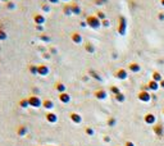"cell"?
<instances>
[{"label": "cell", "mask_w": 164, "mask_h": 146, "mask_svg": "<svg viewBox=\"0 0 164 146\" xmlns=\"http://www.w3.org/2000/svg\"><path fill=\"white\" fill-rule=\"evenodd\" d=\"M24 132H27V129L23 126H21V128L18 129V135H24Z\"/></svg>", "instance_id": "obj_31"}, {"label": "cell", "mask_w": 164, "mask_h": 146, "mask_svg": "<svg viewBox=\"0 0 164 146\" xmlns=\"http://www.w3.org/2000/svg\"><path fill=\"white\" fill-rule=\"evenodd\" d=\"M0 2H3V3H7V2H9V0H0Z\"/></svg>", "instance_id": "obj_40"}, {"label": "cell", "mask_w": 164, "mask_h": 146, "mask_svg": "<svg viewBox=\"0 0 164 146\" xmlns=\"http://www.w3.org/2000/svg\"><path fill=\"white\" fill-rule=\"evenodd\" d=\"M46 119L49 122H57V115L55 114H53V113H49V114H46Z\"/></svg>", "instance_id": "obj_15"}, {"label": "cell", "mask_w": 164, "mask_h": 146, "mask_svg": "<svg viewBox=\"0 0 164 146\" xmlns=\"http://www.w3.org/2000/svg\"><path fill=\"white\" fill-rule=\"evenodd\" d=\"M95 16H96L100 21H104V19H106V16H105V13L103 12V10H98L96 12V14H95Z\"/></svg>", "instance_id": "obj_16"}, {"label": "cell", "mask_w": 164, "mask_h": 146, "mask_svg": "<svg viewBox=\"0 0 164 146\" xmlns=\"http://www.w3.org/2000/svg\"><path fill=\"white\" fill-rule=\"evenodd\" d=\"M115 76H117L118 78H120V79H125V78L127 77V72H126L125 69H119V71H117Z\"/></svg>", "instance_id": "obj_10"}, {"label": "cell", "mask_w": 164, "mask_h": 146, "mask_svg": "<svg viewBox=\"0 0 164 146\" xmlns=\"http://www.w3.org/2000/svg\"><path fill=\"white\" fill-rule=\"evenodd\" d=\"M95 95H96V98H98V99H104L106 94H105V91L99 90V91H96V94H95Z\"/></svg>", "instance_id": "obj_23"}, {"label": "cell", "mask_w": 164, "mask_h": 146, "mask_svg": "<svg viewBox=\"0 0 164 146\" xmlns=\"http://www.w3.org/2000/svg\"><path fill=\"white\" fill-rule=\"evenodd\" d=\"M158 86H159V85H158L155 81H151V82L149 83V88H151V90H156V88H158Z\"/></svg>", "instance_id": "obj_26"}, {"label": "cell", "mask_w": 164, "mask_h": 146, "mask_svg": "<svg viewBox=\"0 0 164 146\" xmlns=\"http://www.w3.org/2000/svg\"><path fill=\"white\" fill-rule=\"evenodd\" d=\"M160 85H161V87H164V81H161V83H160Z\"/></svg>", "instance_id": "obj_41"}, {"label": "cell", "mask_w": 164, "mask_h": 146, "mask_svg": "<svg viewBox=\"0 0 164 146\" xmlns=\"http://www.w3.org/2000/svg\"><path fill=\"white\" fill-rule=\"evenodd\" d=\"M71 119L73 122H76V123H79L81 122V117L78 115V114H76V113H72L71 114Z\"/></svg>", "instance_id": "obj_19"}, {"label": "cell", "mask_w": 164, "mask_h": 146, "mask_svg": "<svg viewBox=\"0 0 164 146\" xmlns=\"http://www.w3.org/2000/svg\"><path fill=\"white\" fill-rule=\"evenodd\" d=\"M44 105H45V108H48V109H51V108H53V103H51L50 100H45V101H44Z\"/></svg>", "instance_id": "obj_27"}, {"label": "cell", "mask_w": 164, "mask_h": 146, "mask_svg": "<svg viewBox=\"0 0 164 146\" xmlns=\"http://www.w3.org/2000/svg\"><path fill=\"white\" fill-rule=\"evenodd\" d=\"M86 132H87L89 135H92V129H91V128H87V129H86Z\"/></svg>", "instance_id": "obj_37"}, {"label": "cell", "mask_w": 164, "mask_h": 146, "mask_svg": "<svg viewBox=\"0 0 164 146\" xmlns=\"http://www.w3.org/2000/svg\"><path fill=\"white\" fill-rule=\"evenodd\" d=\"M94 3H95V5H104V4H106L108 3V0H94Z\"/></svg>", "instance_id": "obj_25"}, {"label": "cell", "mask_w": 164, "mask_h": 146, "mask_svg": "<svg viewBox=\"0 0 164 146\" xmlns=\"http://www.w3.org/2000/svg\"><path fill=\"white\" fill-rule=\"evenodd\" d=\"M59 100L62 103H68V101H69V95L65 94V92H62V94L59 95Z\"/></svg>", "instance_id": "obj_12"}, {"label": "cell", "mask_w": 164, "mask_h": 146, "mask_svg": "<svg viewBox=\"0 0 164 146\" xmlns=\"http://www.w3.org/2000/svg\"><path fill=\"white\" fill-rule=\"evenodd\" d=\"M38 38L41 40V41H44V43H50V41H51V37H50L49 35H45V33H44V35H40Z\"/></svg>", "instance_id": "obj_14"}, {"label": "cell", "mask_w": 164, "mask_h": 146, "mask_svg": "<svg viewBox=\"0 0 164 146\" xmlns=\"http://www.w3.org/2000/svg\"><path fill=\"white\" fill-rule=\"evenodd\" d=\"M30 72H31V73H33V74H36V73H37V67H36V65H33V64H31V65H30Z\"/></svg>", "instance_id": "obj_28"}, {"label": "cell", "mask_w": 164, "mask_h": 146, "mask_svg": "<svg viewBox=\"0 0 164 146\" xmlns=\"http://www.w3.org/2000/svg\"><path fill=\"white\" fill-rule=\"evenodd\" d=\"M159 3H160V5H163V7H164V0H160Z\"/></svg>", "instance_id": "obj_38"}, {"label": "cell", "mask_w": 164, "mask_h": 146, "mask_svg": "<svg viewBox=\"0 0 164 146\" xmlns=\"http://www.w3.org/2000/svg\"><path fill=\"white\" fill-rule=\"evenodd\" d=\"M63 14L69 17V16H73L72 14V8H71V3H65L63 5Z\"/></svg>", "instance_id": "obj_6"}, {"label": "cell", "mask_w": 164, "mask_h": 146, "mask_svg": "<svg viewBox=\"0 0 164 146\" xmlns=\"http://www.w3.org/2000/svg\"><path fill=\"white\" fill-rule=\"evenodd\" d=\"M139 99H140V100H142V101H149V100H150V95H149V92H145V91L140 92V94H139Z\"/></svg>", "instance_id": "obj_9"}, {"label": "cell", "mask_w": 164, "mask_h": 146, "mask_svg": "<svg viewBox=\"0 0 164 146\" xmlns=\"http://www.w3.org/2000/svg\"><path fill=\"white\" fill-rule=\"evenodd\" d=\"M115 96H117V100H118V101H123V100H125V96H123V94H120V92H119L118 95H115Z\"/></svg>", "instance_id": "obj_32"}, {"label": "cell", "mask_w": 164, "mask_h": 146, "mask_svg": "<svg viewBox=\"0 0 164 146\" xmlns=\"http://www.w3.org/2000/svg\"><path fill=\"white\" fill-rule=\"evenodd\" d=\"M117 31L120 36H125L127 32V19L125 16H119L118 18V26H117Z\"/></svg>", "instance_id": "obj_2"}, {"label": "cell", "mask_w": 164, "mask_h": 146, "mask_svg": "<svg viewBox=\"0 0 164 146\" xmlns=\"http://www.w3.org/2000/svg\"><path fill=\"white\" fill-rule=\"evenodd\" d=\"M101 27H104V28L110 27V21H109L108 18H106V19H104V21H101Z\"/></svg>", "instance_id": "obj_24"}, {"label": "cell", "mask_w": 164, "mask_h": 146, "mask_svg": "<svg viewBox=\"0 0 164 146\" xmlns=\"http://www.w3.org/2000/svg\"><path fill=\"white\" fill-rule=\"evenodd\" d=\"M46 2H48V4H58L60 0H46Z\"/></svg>", "instance_id": "obj_34"}, {"label": "cell", "mask_w": 164, "mask_h": 146, "mask_svg": "<svg viewBox=\"0 0 164 146\" xmlns=\"http://www.w3.org/2000/svg\"><path fill=\"white\" fill-rule=\"evenodd\" d=\"M145 121H146V123H150V124H153V123L155 122V117H154L153 114H147V115L145 117Z\"/></svg>", "instance_id": "obj_13"}, {"label": "cell", "mask_w": 164, "mask_h": 146, "mask_svg": "<svg viewBox=\"0 0 164 146\" xmlns=\"http://www.w3.org/2000/svg\"><path fill=\"white\" fill-rule=\"evenodd\" d=\"M153 78H154V81H159V79H160V74L158 72H154L153 73Z\"/></svg>", "instance_id": "obj_30"}, {"label": "cell", "mask_w": 164, "mask_h": 146, "mask_svg": "<svg viewBox=\"0 0 164 146\" xmlns=\"http://www.w3.org/2000/svg\"><path fill=\"white\" fill-rule=\"evenodd\" d=\"M71 40H72L74 44H77V45L82 44V41H84V38H82V35H81L79 32H77V31H74V32L71 33Z\"/></svg>", "instance_id": "obj_4"}, {"label": "cell", "mask_w": 164, "mask_h": 146, "mask_svg": "<svg viewBox=\"0 0 164 146\" xmlns=\"http://www.w3.org/2000/svg\"><path fill=\"white\" fill-rule=\"evenodd\" d=\"M41 10H43L44 13H49V12L51 10L50 4H43V5H41Z\"/></svg>", "instance_id": "obj_20"}, {"label": "cell", "mask_w": 164, "mask_h": 146, "mask_svg": "<svg viewBox=\"0 0 164 146\" xmlns=\"http://www.w3.org/2000/svg\"><path fill=\"white\" fill-rule=\"evenodd\" d=\"M37 73L41 74V76H45V74L49 73V69H48L46 65H38V67H37Z\"/></svg>", "instance_id": "obj_7"}, {"label": "cell", "mask_w": 164, "mask_h": 146, "mask_svg": "<svg viewBox=\"0 0 164 146\" xmlns=\"http://www.w3.org/2000/svg\"><path fill=\"white\" fill-rule=\"evenodd\" d=\"M158 19L161 21V22H164V12H159L158 13Z\"/></svg>", "instance_id": "obj_29"}, {"label": "cell", "mask_w": 164, "mask_h": 146, "mask_svg": "<svg viewBox=\"0 0 164 146\" xmlns=\"http://www.w3.org/2000/svg\"><path fill=\"white\" fill-rule=\"evenodd\" d=\"M85 49H86V51H87V53H91V54H92V53L95 51V45H94L92 43H86Z\"/></svg>", "instance_id": "obj_11"}, {"label": "cell", "mask_w": 164, "mask_h": 146, "mask_svg": "<svg viewBox=\"0 0 164 146\" xmlns=\"http://www.w3.org/2000/svg\"><path fill=\"white\" fill-rule=\"evenodd\" d=\"M7 32H5V30H3V28H0V41H4V40H7Z\"/></svg>", "instance_id": "obj_21"}, {"label": "cell", "mask_w": 164, "mask_h": 146, "mask_svg": "<svg viewBox=\"0 0 164 146\" xmlns=\"http://www.w3.org/2000/svg\"><path fill=\"white\" fill-rule=\"evenodd\" d=\"M35 28H36L37 31H43V30H44V26H35Z\"/></svg>", "instance_id": "obj_35"}, {"label": "cell", "mask_w": 164, "mask_h": 146, "mask_svg": "<svg viewBox=\"0 0 164 146\" xmlns=\"http://www.w3.org/2000/svg\"><path fill=\"white\" fill-rule=\"evenodd\" d=\"M33 22L35 26H44V23L46 22V17L43 13H36V14H33Z\"/></svg>", "instance_id": "obj_3"}, {"label": "cell", "mask_w": 164, "mask_h": 146, "mask_svg": "<svg viewBox=\"0 0 164 146\" xmlns=\"http://www.w3.org/2000/svg\"><path fill=\"white\" fill-rule=\"evenodd\" d=\"M5 7H7L8 10H14V9H16V4L13 3V2H10V0L5 3Z\"/></svg>", "instance_id": "obj_18"}, {"label": "cell", "mask_w": 164, "mask_h": 146, "mask_svg": "<svg viewBox=\"0 0 164 146\" xmlns=\"http://www.w3.org/2000/svg\"><path fill=\"white\" fill-rule=\"evenodd\" d=\"M71 8H72V14H73V16H79L81 13H82V9H81L79 4L74 3V2L71 3Z\"/></svg>", "instance_id": "obj_5"}, {"label": "cell", "mask_w": 164, "mask_h": 146, "mask_svg": "<svg viewBox=\"0 0 164 146\" xmlns=\"http://www.w3.org/2000/svg\"><path fill=\"white\" fill-rule=\"evenodd\" d=\"M79 24H81V27H86V26H87V24H86V22H85V21H82V22H81V23H79Z\"/></svg>", "instance_id": "obj_36"}, {"label": "cell", "mask_w": 164, "mask_h": 146, "mask_svg": "<svg viewBox=\"0 0 164 146\" xmlns=\"http://www.w3.org/2000/svg\"><path fill=\"white\" fill-rule=\"evenodd\" d=\"M28 103H30L31 105H33V107H38V105H40V100H38L37 98H31V99L28 100Z\"/></svg>", "instance_id": "obj_17"}, {"label": "cell", "mask_w": 164, "mask_h": 146, "mask_svg": "<svg viewBox=\"0 0 164 146\" xmlns=\"http://www.w3.org/2000/svg\"><path fill=\"white\" fill-rule=\"evenodd\" d=\"M112 92H113V94H115V95H118L119 94V88H117L115 86H113L112 87Z\"/></svg>", "instance_id": "obj_33"}, {"label": "cell", "mask_w": 164, "mask_h": 146, "mask_svg": "<svg viewBox=\"0 0 164 146\" xmlns=\"http://www.w3.org/2000/svg\"><path fill=\"white\" fill-rule=\"evenodd\" d=\"M60 2H64V3H69V0H60Z\"/></svg>", "instance_id": "obj_39"}, {"label": "cell", "mask_w": 164, "mask_h": 146, "mask_svg": "<svg viewBox=\"0 0 164 146\" xmlns=\"http://www.w3.org/2000/svg\"><path fill=\"white\" fill-rule=\"evenodd\" d=\"M55 88L60 92V94H62V92H64V90H65V87H64V85H63L62 82H58V83L55 85Z\"/></svg>", "instance_id": "obj_22"}, {"label": "cell", "mask_w": 164, "mask_h": 146, "mask_svg": "<svg viewBox=\"0 0 164 146\" xmlns=\"http://www.w3.org/2000/svg\"><path fill=\"white\" fill-rule=\"evenodd\" d=\"M85 22H86V24L89 26V27L92 28V30H98V28L101 27V21H100L96 16H95V14L87 16L86 19H85Z\"/></svg>", "instance_id": "obj_1"}, {"label": "cell", "mask_w": 164, "mask_h": 146, "mask_svg": "<svg viewBox=\"0 0 164 146\" xmlns=\"http://www.w3.org/2000/svg\"><path fill=\"white\" fill-rule=\"evenodd\" d=\"M128 69H130L131 72L136 73V72L140 71V65H139L137 63H130V64H128Z\"/></svg>", "instance_id": "obj_8"}]
</instances>
